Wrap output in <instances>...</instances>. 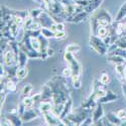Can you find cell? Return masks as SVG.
Masks as SVG:
<instances>
[{
	"label": "cell",
	"mask_w": 126,
	"mask_h": 126,
	"mask_svg": "<svg viewBox=\"0 0 126 126\" xmlns=\"http://www.w3.org/2000/svg\"><path fill=\"white\" fill-rule=\"evenodd\" d=\"M65 60L68 63L69 67H71L72 71H73V75H76V74H80V71H81V66L80 64L77 62V60L74 58L72 52H68L66 51L65 54Z\"/></svg>",
	"instance_id": "1"
},
{
	"label": "cell",
	"mask_w": 126,
	"mask_h": 126,
	"mask_svg": "<svg viewBox=\"0 0 126 126\" xmlns=\"http://www.w3.org/2000/svg\"><path fill=\"white\" fill-rule=\"evenodd\" d=\"M90 44L92 46V47L95 49L97 52H99L100 55H104L108 51V48H106V45L103 43V40H100L98 37L96 36H92L90 38Z\"/></svg>",
	"instance_id": "2"
},
{
	"label": "cell",
	"mask_w": 126,
	"mask_h": 126,
	"mask_svg": "<svg viewBox=\"0 0 126 126\" xmlns=\"http://www.w3.org/2000/svg\"><path fill=\"white\" fill-rule=\"evenodd\" d=\"M3 62L4 65L7 67L12 66L13 64H17V57L15 55V52L12 50V48L7 49L4 55H3Z\"/></svg>",
	"instance_id": "3"
},
{
	"label": "cell",
	"mask_w": 126,
	"mask_h": 126,
	"mask_svg": "<svg viewBox=\"0 0 126 126\" xmlns=\"http://www.w3.org/2000/svg\"><path fill=\"white\" fill-rule=\"evenodd\" d=\"M38 108H39V111L45 115V114L49 113V112H51V111H52V108H54V105H52L50 102H48V101L44 100V101H41V102L39 103Z\"/></svg>",
	"instance_id": "4"
},
{
	"label": "cell",
	"mask_w": 126,
	"mask_h": 126,
	"mask_svg": "<svg viewBox=\"0 0 126 126\" xmlns=\"http://www.w3.org/2000/svg\"><path fill=\"white\" fill-rule=\"evenodd\" d=\"M38 116V114L36 113V110L34 109H31V108H28L27 110H25L24 114L21 116V119L23 121H30V120H32L34 119L35 117Z\"/></svg>",
	"instance_id": "5"
},
{
	"label": "cell",
	"mask_w": 126,
	"mask_h": 126,
	"mask_svg": "<svg viewBox=\"0 0 126 126\" xmlns=\"http://www.w3.org/2000/svg\"><path fill=\"white\" fill-rule=\"evenodd\" d=\"M108 60H109L110 62H112L113 64H115V65H125V63H126V59H124V58L121 57V56L115 55V54L109 55Z\"/></svg>",
	"instance_id": "6"
},
{
	"label": "cell",
	"mask_w": 126,
	"mask_h": 126,
	"mask_svg": "<svg viewBox=\"0 0 126 126\" xmlns=\"http://www.w3.org/2000/svg\"><path fill=\"white\" fill-rule=\"evenodd\" d=\"M27 59H28V56L25 51L20 49L19 52H18V58H17V65L19 67H24L27 63Z\"/></svg>",
	"instance_id": "7"
},
{
	"label": "cell",
	"mask_w": 126,
	"mask_h": 126,
	"mask_svg": "<svg viewBox=\"0 0 126 126\" xmlns=\"http://www.w3.org/2000/svg\"><path fill=\"white\" fill-rule=\"evenodd\" d=\"M103 115H104V111L102 109V106L99 104V105H97V106H96L95 111H94V113H93V120H94V122L96 123L97 121H99L103 117Z\"/></svg>",
	"instance_id": "8"
},
{
	"label": "cell",
	"mask_w": 126,
	"mask_h": 126,
	"mask_svg": "<svg viewBox=\"0 0 126 126\" xmlns=\"http://www.w3.org/2000/svg\"><path fill=\"white\" fill-rule=\"evenodd\" d=\"M106 117L108 119V122L110 124H114V125H121L122 120L117 116L115 113H108L106 115Z\"/></svg>",
	"instance_id": "9"
},
{
	"label": "cell",
	"mask_w": 126,
	"mask_h": 126,
	"mask_svg": "<svg viewBox=\"0 0 126 126\" xmlns=\"http://www.w3.org/2000/svg\"><path fill=\"white\" fill-rule=\"evenodd\" d=\"M115 99H117V96L113 94L111 91H107V94L105 96H103L102 98L99 99V102L100 103H107V102H111V101H114Z\"/></svg>",
	"instance_id": "10"
},
{
	"label": "cell",
	"mask_w": 126,
	"mask_h": 126,
	"mask_svg": "<svg viewBox=\"0 0 126 126\" xmlns=\"http://www.w3.org/2000/svg\"><path fill=\"white\" fill-rule=\"evenodd\" d=\"M28 74V70L27 68L24 66V67H19V69L16 71V79L17 80H22L24 79Z\"/></svg>",
	"instance_id": "11"
},
{
	"label": "cell",
	"mask_w": 126,
	"mask_h": 126,
	"mask_svg": "<svg viewBox=\"0 0 126 126\" xmlns=\"http://www.w3.org/2000/svg\"><path fill=\"white\" fill-rule=\"evenodd\" d=\"M9 29H10V34H11L12 38H15V37H16V35H17V34H18V32H19V25L13 21V19H12L11 23H10Z\"/></svg>",
	"instance_id": "12"
},
{
	"label": "cell",
	"mask_w": 126,
	"mask_h": 126,
	"mask_svg": "<svg viewBox=\"0 0 126 126\" xmlns=\"http://www.w3.org/2000/svg\"><path fill=\"white\" fill-rule=\"evenodd\" d=\"M109 33V29L107 26H99L98 30H97V35L100 38H104L105 36H107Z\"/></svg>",
	"instance_id": "13"
},
{
	"label": "cell",
	"mask_w": 126,
	"mask_h": 126,
	"mask_svg": "<svg viewBox=\"0 0 126 126\" xmlns=\"http://www.w3.org/2000/svg\"><path fill=\"white\" fill-rule=\"evenodd\" d=\"M40 31H41V34H43L45 37H47V38H49V37H55V31H52L50 28L43 27Z\"/></svg>",
	"instance_id": "14"
},
{
	"label": "cell",
	"mask_w": 126,
	"mask_h": 126,
	"mask_svg": "<svg viewBox=\"0 0 126 126\" xmlns=\"http://www.w3.org/2000/svg\"><path fill=\"white\" fill-rule=\"evenodd\" d=\"M126 16V3L123 4V6L120 8V10L118 11V14L116 16V21H120V20H122L124 17Z\"/></svg>",
	"instance_id": "15"
},
{
	"label": "cell",
	"mask_w": 126,
	"mask_h": 126,
	"mask_svg": "<svg viewBox=\"0 0 126 126\" xmlns=\"http://www.w3.org/2000/svg\"><path fill=\"white\" fill-rule=\"evenodd\" d=\"M81 49V47L78 44H70L67 47H66V51L68 52H78Z\"/></svg>",
	"instance_id": "16"
},
{
	"label": "cell",
	"mask_w": 126,
	"mask_h": 126,
	"mask_svg": "<svg viewBox=\"0 0 126 126\" xmlns=\"http://www.w3.org/2000/svg\"><path fill=\"white\" fill-rule=\"evenodd\" d=\"M110 22H111V20H109V19L106 18V17L100 16V17L97 18V23H98L99 26H109Z\"/></svg>",
	"instance_id": "17"
},
{
	"label": "cell",
	"mask_w": 126,
	"mask_h": 126,
	"mask_svg": "<svg viewBox=\"0 0 126 126\" xmlns=\"http://www.w3.org/2000/svg\"><path fill=\"white\" fill-rule=\"evenodd\" d=\"M72 81H73V85L75 88L79 89L81 87V78H80V74H76V75H72Z\"/></svg>",
	"instance_id": "18"
},
{
	"label": "cell",
	"mask_w": 126,
	"mask_h": 126,
	"mask_svg": "<svg viewBox=\"0 0 126 126\" xmlns=\"http://www.w3.org/2000/svg\"><path fill=\"white\" fill-rule=\"evenodd\" d=\"M43 9L41 8H36V9H32V10H30L29 11V16L30 17H32V18H38L40 16V14L43 13Z\"/></svg>",
	"instance_id": "19"
},
{
	"label": "cell",
	"mask_w": 126,
	"mask_h": 126,
	"mask_svg": "<svg viewBox=\"0 0 126 126\" xmlns=\"http://www.w3.org/2000/svg\"><path fill=\"white\" fill-rule=\"evenodd\" d=\"M22 103L24 104V106L28 109V108H32L33 107V105H34V101L32 98H29V97H26L22 100Z\"/></svg>",
	"instance_id": "20"
},
{
	"label": "cell",
	"mask_w": 126,
	"mask_h": 126,
	"mask_svg": "<svg viewBox=\"0 0 126 126\" xmlns=\"http://www.w3.org/2000/svg\"><path fill=\"white\" fill-rule=\"evenodd\" d=\"M5 89L10 91V92H14L16 90V84L13 82V81H7L6 84H5Z\"/></svg>",
	"instance_id": "21"
},
{
	"label": "cell",
	"mask_w": 126,
	"mask_h": 126,
	"mask_svg": "<svg viewBox=\"0 0 126 126\" xmlns=\"http://www.w3.org/2000/svg\"><path fill=\"white\" fill-rule=\"evenodd\" d=\"M41 28H43V25H41L40 21H34V20H33V22L31 23V25L29 26V28L27 30H33V31H35V30H40Z\"/></svg>",
	"instance_id": "22"
},
{
	"label": "cell",
	"mask_w": 126,
	"mask_h": 126,
	"mask_svg": "<svg viewBox=\"0 0 126 126\" xmlns=\"http://www.w3.org/2000/svg\"><path fill=\"white\" fill-rule=\"evenodd\" d=\"M115 71H116L117 75H119V76H123V77H124L125 65H115Z\"/></svg>",
	"instance_id": "23"
},
{
	"label": "cell",
	"mask_w": 126,
	"mask_h": 126,
	"mask_svg": "<svg viewBox=\"0 0 126 126\" xmlns=\"http://www.w3.org/2000/svg\"><path fill=\"white\" fill-rule=\"evenodd\" d=\"M115 44L117 45V47H118L126 49V37H120V38H119V39H118Z\"/></svg>",
	"instance_id": "24"
},
{
	"label": "cell",
	"mask_w": 126,
	"mask_h": 126,
	"mask_svg": "<svg viewBox=\"0 0 126 126\" xmlns=\"http://www.w3.org/2000/svg\"><path fill=\"white\" fill-rule=\"evenodd\" d=\"M99 81H100L101 84H103V85H107V84L109 83V81H110V78H109V76L107 74H102V76L100 77Z\"/></svg>",
	"instance_id": "25"
},
{
	"label": "cell",
	"mask_w": 126,
	"mask_h": 126,
	"mask_svg": "<svg viewBox=\"0 0 126 126\" xmlns=\"http://www.w3.org/2000/svg\"><path fill=\"white\" fill-rule=\"evenodd\" d=\"M115 114H116L121 120L126 119V109H120V110H118Z\"/></svg>",
	"instance_id": "26"
},
{
	"label": "cell",
	"mask_w": 126,
	"mask_h": 126,
	"mask_svg": "<svg viewBox=\"0 0 126 126\" xmlns=\"http://www.w3.org/2000/svg\"><path fill=\"white\" fill-rule=\"evenodd\" d=\"M31 90H32V86H31L30 84H26V86H24L23 89H22V94L24 96H27L28 94L31 92Z\"/></svg>",
	"instance_id": "27"
},
{
	"label": "cell",
	"mask_w": 126,
	"mask_h": 126,
	"mask_svg": "<svg viewBox=\"0 0 126 126\" xmlns=\"http://www.w3.org/2000/svg\"><path fill=\"white\" fill-rule=\"evenodd\" d=\"M73 75V71L71 69V67H68V68H65L63 70V76L65 78H68V77H71Z\"/></svg>",
	"instance_id": "28"
},
{
	"label": "cell",
	"mask_w": 126,
	"mask_h": 126,
	"mask_svg": "<svg viewBox=\"0 0 126 126\" xmlns=\"http://www.w3.org/2000/svg\"><path fill=\"white\" fill-rule=\"evenodd\" d=\"M66 36H67V34L65 31H56L55 32V38H57V39H63Z\"/></svg>",
	"instance_id": "29"
},
{
	"label": "cell",
	"mask_w": 126,
	"mask_h": 126,
	"mask_svg": "<svg viewBox=\"0 0 126 126\" xmlns=\"http://www.w3.org/2000/svg\"><path fill=\"white\" fill-rule=\"evenodd\" d=\"M56 26H57V31H65V24L63 22L56 23Z\"/></svg>",
	"instance_id": "30"
},
{
	"label": "cell",
	"mask_w": 126,
	"mask_h": 126,
	"mask_svg": "<svg viewBox=\"0 0 126 126\" xmlns=\"http://www.w3.org/2000/svg\"><path fill=\"white\" fill-rule=\"evenodd\" d=\"M94 122V120H93V117L92 118H90V117H88L85 121H83V125H90V124H92Z\"/></svg>",
	"instance_id": "31"
},
{
	"label": "cell",
	"mask_w": 126,
	"mask_h": 126,
	"mask_svg": "<svg viewBox=\"0 0 126 126\" xmlns=\"http://www.w3.org/2000/svg\"><path fill=\"white\" fill-rule=\"evenodd\" d=\"M54 54H55V50L52 49V48L48 47V48L47 49V57H52V56H54Z\"/></svg>",
	"instance_id": "32"
},
{
	"label": "cell",
	"mask_w": 126,
	"mask_h": 126,
	"mask_svg": "<svg viewBox=\"0 0 126 126\" xmlns=\"http://www.w3.org/2000/svg\"><path fill=\"white\" fill-rule=\"evenodd\" d=\"M121 125H125V126H126V119L122 120V122H121Z\"/></svg>",
	"instance_id": "33"
}]
</instances>
